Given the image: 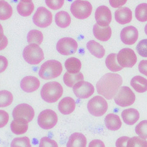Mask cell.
Masks as SVG:
<instances>
[{
	"instance_id": "6da1fadb",
	"label": "cell",
	"mask_w": 147,
	"mask_h": 147,
	"mask_svg": "<svg viewBox=\"0 0 147 147\" xmlns=\"http://www.w3.org/2000/svg\"><path fill=\"white\" fill-rule=\"evenodd\" d=\"M122 82V78L119 74L107 73L97 82V92L105 98L111 100L119 91Z\"/></svg>"
},
{
	"instance_id": "7a4b0ae2",
	"label": "cell",
	"mask_w": 147,
	"mask_h": 147,
	"mask_svg": "<svg viewBox=\"0 0 147 147\" xmlns=\"http://www.w3.org/2000/svg\"><path fill=\"white\" fill-rule=\"evenodd\" d=\"M63 90L61 84L57 82H48L42 87L40 94L42 99L48 103H55L62 96Z\"/></svg>"
},
{
	"instance_id": "3957f363",
	"label": "cell",
	"mask_w": 147,
	"mask_h": 147,
	"mask_svg": "<svg viewBox=\"0 0 147 147\" xmlns=\"http://www.w3.org/2000/svg\"><path fill=\"white\" fill-rule=\"evenodd\" d=\"M63 67L61 63L55 60H48L42 65L39 71V76L43 80H51L61 75Z\"/></svg>"
},
{
	"instance_id": "277c9868",
	"label": "cell",
	"mask_w": 147,
	"mask_h": 147,
	"mask_svg": "<svg viewBox=\"0 0 147 147\" xmlns=\"http://www.w3.org/2000/svg\"><path fill=\"white\" fill-rule=\"evenodd\" d=\"M23 57L28 63L36 65L44 60V53L40 47L36 44H30L25 47Z\"/></svg>"
},
{
	"instance_id": "5b68a950",
	"label": "cell",
	"mask_w": 147,
	"mask_h": 147,
	"mask_svg": "<svg viewBox=\"0 0 147 147\" xmlns=\"http://www.w3.org/2000/svg\"><path fill=\"white\" fill-rule=\"evenodd\" d=\"M70 10L72 14L76 18L84 20L90 17L92 7L90 2L88 1L77 0L72 3Z\"/></svg>"
},
{
	"instance_id": "8992f818",
	"label": "cell",
	"mask_w": 147,
	"mask_h": 147,
	"mask_svg": "<svg viewBox=\"0 0 147 147\" xmlns=\"http://www.w3.org/2000/svg\"><path fill=\"white\" fill-rule=\"evenodd\" d=\"M89 113L95 117H100L106 113L108 103L103 97L97 96L89 100L87 105Z\"/></svg>"
},
{
	"instance_id": "52a82bcc",
	"label": "cell",
	"mask_w": 147,
	"mask_h": 147,
	"mask_svg": "<svg viewBox=\"0 0 147 147\" xmlns=\"http://www.w3.org/2000/svg\"><path fill=\"white\" fill-rule=\"evenodd\" d=\"M136 100L134 93L128 86H122L114 97V102L121 107L132 105Z\"/></svg>"
},
{
	"instance_id": "ba28073f",
	"label": "cell",
	"mask_w": 147,
	"mask_h": 147,
	"mask_svg": "<svg viewBox=\"0 0 147 147\" xmlns=\"http://www.w3.org/2000/svg\"><path fill=\"white\" fill-rule=\"evenodd\" d=\"M57 122V114L53 110L49 109L41 111L38 116V124L44 129H50L54 128Z\"/></svg>"
},
{
	"instance_id": "9c48e42d",
	"label": "cell",
	"mask_w": 147,
	"mask_h": 147,
	"mask_svg": "<svg viewBox=\"0 0 147 147\" xmlns=\"http://www.w3.org/2000/svg\"><path fill=\"white\" fill-rule=\"evenodd\" d=\"M32 20L34 24L39 28H45L51 25L52 22V14L44 7H40L34 15Z\"/></svg>"
},
{
	"instance_id": "30bf717a",
	"label": "cell",
	"mask_w": 147,
	"mask_h": 147,
	"mask_svg": "<svg viewBox=\"0 0 147 147\" xmlns=\"http://www.w3.org/2000/svg\"><path fill=\"white\" fill-rule=\"evenodd\" d=\"M117 61L122 67H132L137 62V56L134 51L130 48H124L117 54Z\"/></svg>"
},
{
	"instance_id": "8fae6325",
	"label": "cell",
	"mask_w": 147,
	"mask_h": 147,
	"mask_svg": "<svg viewBox=\"0 0 147 147\" xmlns=\"http://www.w3.org/2000/svg\"><path fill=\"white\" fill-rule=\"evenodd\" d=\"M57 50L63 55H69L76 53L78 48L77 42L72 38H61L57 43Z\"/></svg>"
},
{
	"instance_id": "7c38bea8",
	"label": "cell",
	"mask_w": 147,
	"mask_h": 147,
	"mask_svg": "<svg viewBox=\"0 0 147 147\" xmlns=\"http://www.w3.org/2000/svg\"><path fill=\"white\" fill-rule=\"evenodd\" d=\"M35 112L33 108L26 103L20 104L15 107L12 112V116L14 119L22 118L30 122L33 120Z\"/></svg>"
},
{
	"instance_id": "4fadbf2b",
	"label": "cell",
	"mask_w": 147,
	"mask_h": 147,
	"mask_svg": "<svg viewBox=\"0 0 147 147\" xmlns=\"http://www.w3.org/2000/svg\"><path fill=\"white\" fill-rule=\"evenodd\" d=\"M73 92L77 97L85 99L91 97L94 94V88L91 83L83 80L74 86Z\"/></svg>"
},
{
	"instance_id": "5bb4252c",
	"label": "cell",
	"mask_w": 147,
	"mask_h": 147,
	"mask_svg": "<svg viewBox=\"0 0 147 147\" xmlns=\"http://www.w3.org/2000/svg\"><path fill=\"white\" fill-rule=\"evenodd\" d=\"M95 19L97 24L101 27L108 26L112 20L111 10L105 6L97 7L95 12Z\"/></svg>"
},
{
	"instance_id": "9a60e30c",
	"label": "cell",
	"mask_w": 147,
	"mask_h": 147,
	"mask_svg": "<svg viewBox=\"0 0 147 147\" xmlns=\"http://www.w3.org/2000/svg\"><path fill=\"white\" fill-rule=\"evenodd\" d=\"M139 32L138 29L133 26L123 28L120 33V39L125 45H133L138 40Z\"/></svg>"
},
{
	"instance_id": "2e32d148",
	"label": "cell",
	"mask_w": 147,
	"mask_h": 147,
	"mask_svg": "<svg viewBox=\"0 0 147 147\" xmlns=\"http://www.w3.org/2000/svg\"><path fill=\"white\" fill-rule=\"evenodd\" d=\"M40 85V80L34 76L24 77L21 81L20 86L26 92H32L37 90Z\"/></svg>"
},
{
	"instance_id": "e0dca14e",
	"label": "cell",
	"mask_w": 147,
	"mask_h": 147,
	"mask_svg": "<svg viewBox=\"0 0 147 147\" xmlns=\"http://www.w3.org/2000/svg\"><path fill=\"white\" fill-rule=\"evenodd\" d=\"M76 107V104L74 100L70 97H66L60 101L58 108L62 114L68 115L74 111Z\"/></svg>"
},
{
	"instance_id": "ac0fdd59",
	"label": "cell",
	"mask_w": 147,
	"mask_h": 147,
	"mask_svg": "<svg viewBox=\"0 0 147 147\" xmlns=\"http://www.w3.org/2000/svg\"><path fill=\"white\" fill-rule=\"evenodd\" d=\"M115 20L120 24L129 23L132 20V11L128 7H120L114 13Z\"/></svg>"
},
{
	"instance_id": "d6986e66",
	"label": "cell",
	"mask_w": 147,
	"mask_h": 147,
	"mask_svg": "<svg viewBox=\"0 0 147 147\" xmlns=\"http://www.w3.org/2000/svg\"><path fill=\"white\" fill-rule=\"evenodd\" d=\"M93 33L95 37L98 40L107 41L111 38V28L109 26L107 27H101L96 23L94 25Z\"/></svg>"
},
{
	"instance_id": "ffe728a7",
	"label": "cell",
	"mask_w": 147,
	"mask_h": 147,
	"mask_svg": "<svg viewBox=\"0 0 147 147\" xmlns=\"http://www.w3.org/2000/svg\"><path fill=\"white\" fill-rule=\"evenodd\" d=\"M28 122L24 119L18 118L14 119L10 124L12 132L17 135L24 134L28 129Z\"/></svg>"
},
{
	"instance_id": "44dd1931",
	"label": "cell",
	"mask_w": 147,
	"mask_h": 147,
	"mask_svg": "<svg viewBox=\"0 0 147 147\" xmlns=\"http://www.w3.org/2000/svg\"><path fill=\"white\" fill-rule=\"evenodd\" d=\"M122 117L126 124L133 125L139 120L140 118V114L137 109L134 108H129L125 109L122 111Z\"/></svg>"
},
{
	"instance_id": "7402d4cb",
	"label": "cell",
	"mask_w": 147,
	"mask_h": 147,
	"mask_svg": "<svg viewBox=\"0 0 147 147\" xmlns=\"http://www.w3.org/2000/svg\"><path fill=\"white\" fill-rule=\"evenodd\" d=\"M86 138L82 133H75L71 135L68 140L66 147H86Z\"/></svg>"
},
{
	"instance_id": "603a6c76",
	"label": "cell",
	"mask_w": 147,
	"mask_h": 147,
	"mask_svg": "<svg viewBox=\"0 0 147 147\" xmlns=\"http://www.w3.org/2000/svg\"><path fill=\"white\" fill-rule=\"evenodd\" d=\"M105 123L107 129L111 131H117L122 127V122L119 115L115 114H109L105 118Z\"/></svg>"
},
{
	"instance_id": "cb8c5ba5",
	"label": "cell",
	"mask_w": 147,
	"mask_h": 147,
	"mask_svg": "<svg viewBox=\"0 0 147 147\" xmlns=\"http://www.w3.org/2000/svg\"><path fill=\"white\" fill-rule=\"evenodd\" d=\"M17 12L22 17H28L32 14L34 10V4L30 0L20 1L17 7Z\"/></svg>"
},
{
	"instance_id": "d4e9b609",
	"label": "cell",
	"mask_w": 147,
	"mask_h": 147,
	"mask_svg": "<svg viewBox=\"0 0 147 147\" xmlns=\"http://www.w3.org/2000/svg\"><path fill=\"white\" fill-rule=\"evenodd\" d=\"M86 48L92 55L98 59H102L105 54V51L103 47L94 40L88 41L86 44Z\"/></svg>"
},
{
	"instance_id": "484cf974",
	"label": "cell",
	"mask_w": 147,
	"mask_h": 147,
	"mask_svg": "<svg viewBox=\"0 0 147 147\" xmlns=\"http://www.w3.org/2000/svg\"><path fill=\"white\" fill-rule=\"evenodd\" d=\"M130 84L136 92L143 93L147 91V80L143 77L140 76L134 77Z\"/></svg>"
},
{
	"instance_id": "4316f807",
	"label": "cell",
	"mask_w": 147,
	"mask_h": 147,
	"mask_svg": "<svg viewBox=\"0 0 147 147\" xmlns=\"http://www.w3.org/2000/svg\"><path fill=\"white\" fill-rule=\"evenodd\" d=\"M65 66L68 72L72 74H76L79 73L82 67V63L79 59L75 57H71L66 60Z\"/></svg>"
},
{
	"instance_id": "83f0119b",
	"label": "cell",
	"mask_w": 147,
	"mask_h": 147,
	"mask_svg": "<svg viewBox=\"0 0 147 147\" xmlns=\"http://www.w3.org/2000/svg\"><path fill=\"white\" fill-rule=\"evenodd\" d=\"M56 24L61 28H66L71 24V18L67 12L62 10L56 13L55 16Z\"/></svg>"
},
{
	"instance_id": "f1b7e54d",
	"label": "cell",
	"mask_w": 147,
	"mask_h": 147,
	"mask_svg": "<svg viewBox=\"0 0 147 147\" xmlns=\"http://www.w3.org/2000/svg\"><path fill=\"white\" fill-rule=\"evenodd\" d=\"M84 77L83 74L79 72L76 74H72L68 72H66L63 76V81L65 85L70 88H73L76 83L83 81Z\"/></svg>"
},
{
	"instance_id": "f546056e",
	"label": "cell",
	"mask_w": 147,
	"mask_h": 147,
	"mask_svg": "<svg viewBox=\"0 0 147 147\" xmlns=\"http://www.w3.org/2000/svg\"><path fill=\"white\" fill-rule=\"evenodd\" d=\"M117 54L115 53L110 54L105 60V64L108 69L112 72H118L121 71L123 67L120 66L117 61Z\"/></svg>"
},
{
	"instance_id": "4dcf8cb0",
	"label": "cell",
	"mask_w": 147,
	"mask_h": 147,
	"mask_svg": "<svg viewBox=\"0 0 147 147\" xmlns=\"http://www.w3.org/2000/svg\"><path fill=\"white\" fill-rule=\"evenodd\" d=\"M27 40L28 43L36 44L40 45L43 40V35L42 32L38 30H31L28 34Z\"/></svg>"
},
{
	"instance_id": "1f68e13d",
	"label": "cell",
	"mask_w": 147,
	"mask_h": 147,
	"mask_svg": "<svg viewBox=\"0 0 147 147\" xmlns=\"http://www.w3.org/2000/svg\"><path fill=\"white\" fill-rule=\"evenodd\" d=\"M12 8L6 1H0V19L6 20L10 18L12 15Z\"/></svg>"
},
{
	"instance_id": "d6a6232c",
	"label": "cell",
	"mask_w": 147,
	"mask_h": 147,
	"mask_svg": "<svg viewBox=\"0 0 147 147\" xmlns=\"http://www.w3.org/2000/svg\"><path fill=\"white\" fill-rule=\"evenodd\" d=\"M136 19L140 22L147 21V3H142L136 7L135 10Z\"/></svg>"
},
{
	"instance_id": "836d02e7",
	"label": "cell",
	"mask_w": 147,
	"mask_h": 147,
	"mask_svg": "<svg viewBox=\"0 0 147 147\" xmlns=\"http://www.w3.org/2000/svg\"><path fill=\"white\" fill-rule=\"evenodd\" d=\"M13 102V96L12 93L3 90L0 92V107L4 108L9 106Z\"/></svg>"
},
{
	"instance_id": "e575fe53",
	"label": "cell",
	"mask_w": 147,
	"mask_h": 147,
	"mask_svg": "<svg viewBox=\"0 0 147 147\" xmlns=\"http://www.w3.org/2000/svg\"><path fill=\"white\" fill-rule=\"evenodd\" d=\"M10 147H32L28 137L17 138L12 141Z\"/></svg>"
},
{
	"instance_id": "d590c367",
	"label": "cell",
	"mask_w": 147,
	"mask_h": 147,
	"mask_svg": "<svg viewBox=\"0 0 147 147\" xmlns=\"http://www.w3.org/2000/svg\"><path fill=\"white\" fill-rule=\"evenodd\" d=\"M135 131L140 138L147 139V120H143L138 124L135 128Z\"/></svg>"
},
{
	"instance_id": "8d00e7d4",
	"label": "cell",
	"mask_w": 147,
	"mask_h": 147,
	"mask_svg": "<svg viewBox=\"0 0 147 147\" xmlns=\"http://www.w3.org/2000/svg\"><path fill=\"white\" fill-rule=\"evenodd\" d=\"M127 147H147V141L140 137L129 138Z\"/></svg>"
},
{
	"instance_id": "74e56055",
	"label": "cell",
	"mask_w": 147,
	"mask_h": 147,
	"mask_svg": "<svg viewBox=\"0 0 147 147\" xmlns=\"http://www.w3.org/2000/svg\"><path fill=\"white\" fill-rule=\"evenodd\" d=\"M136 50L140 56L147 57V39L140 41L136 46Z\"/></svg>"
},
{
	"instance_id": "f35d334b",
	"label": "cell",
	"mask_w": 147,
	"mask_h": 147,
	"mask_svg": "<svg viewBox=\"0 0 147 147\" xmlns=\"http://www.w3.org/2000/svg\"><path fill=\"white\" fill-rule=\"evenodd\" d=\"M39 147H59L56 141L48 137L42 138L40 141Z\"/></svg>"
},
{
	"instance_id": "ab89813d",
	"label": "cell",
	"mask_w": 147,
	"mask_h": 147,
	"mask_svg": "<svg viewBox=\"0 0 147 147\" xmlns=\"http://www.w3.org/2000/svg\"><path fill=\"white\" fill-rule=\"evenodd\" d=\"M64 0H59V1H54V0H46L45 3L47 6L52 10H58L62 7L64 4Z\"/></svg>"
},
{
	"instance_id": "60d3db41",
	"label": "cell",
	"mask_w": 147,
	"mask_h": 147,
	"mask_svg": "<svg viewBox=\"0 0 147 147\" xmlns=\"http://www.w3.org/2000/svg\"><path fill=\"white\" fill-rule=\"evenodd\" d=\"M0 116H1V120H0V127L3 128L6 125L9 121V114L5 111L1 110L0 111Z\"/></svg>"
},
{
	"instance_id": "b9f144b4",
	"label": "cell",
	"mask_w": 147,
	"mask_h": 147,
	"mask_svg": "<svg viewBox=\"0 0 147 147\" xmlns=\"http://www.w3.org/2000/svg\"><path fill=\"white\" fill-rule=\"evenodd\" d=\"M129 139V138L127 137V136L120 137L115 142V146H116V147H127V144Z\"/></svg>"
},
{
	"instance_id": "7bdbcfd3",
	"label": "cell",
	"mask_w": 147,
	"mask_h": 147,
	"mask_svg": "<svg viewBox=\"0 0 147 147\" xmlns=\"http://www.w3.org/2000/svg\"><path fill=\"white\" fill-rule=\"evenodd\" d=\"M139 71L140 73L147 77V60H142L139 64Z\"/></svg>"
},
{
	"instance_id": "ee69618b",
	"label": "cell",
	"mask_w": 147,
	"mask_h": 147,
	"mask_svg": "<svg viewBox=\"0 0 147 147\" xmlns=\"http://www.w3.org/2000/svg\"><path fill=\"white\" fill-rule=\"evenodd\" d=\"M127 0H125V1H115V0H109V2L110 5H111V7L114 8H118L119 7L122 6L123 5L126 4L127 3Z\"/></svg>"
},
{
	"instance_id": "f6af8a7d",
	"label": "cell",
	"mask_w": 147,
	"mask_h": 147,
	"mask_svg": "<svg viewBox=\"0 0 147 147\" xmlns=\"http://www.w3.org/2000/svg\"><path fill=\"white\" fill-rule=\"evenodd\" d=\"M88 147H105V146L102 140L95 139L91 142Z\"/></svg>"
},
{
	"instance_id": "bcb514c9",
	"label": "cell",
	"mask_w": 147,
	"mask_h": 147,
	"mask_svg": "<svg viewBox=\"0 0 147 147\" xmlns=\"http://www.w3.org/2000/svg\"><path fill=\"white\" fill-rule=\"evenodd\" d=\"M0 59H1V72H2L6 69L8 65V62L6 58L2 55L0 57Z\"/></svg>"
},
{
	"instance_id": "7dc6e473",
	"label": "cell",
	"mask_w": 147,
	"mask_h": 147,
	"mask_svg": "<svg viewBox=\"0 0 147 147\" xmlns=\"http://www.w3.org/2000/svg\"><path fill=\"white\" fill-rule=\"evenodd\" d=\"M145 34L147 35V24H146L145 27Z\"/></svg>"
}]
</instances>
